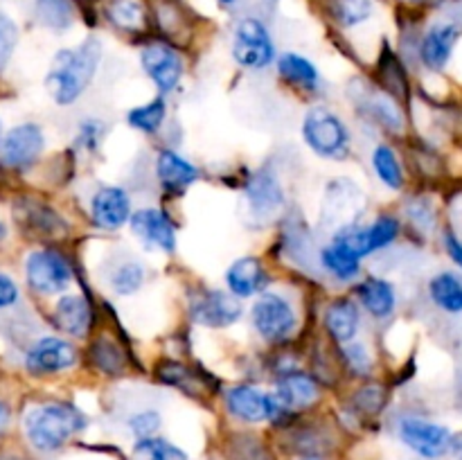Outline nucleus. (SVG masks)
<instances>
[{"mask_svg":"<svg viewBox=\"0 0 462 460\" xmlns=\"http://www.w3.org/2000/svg\"><path fill=\"white\" fill-rule=\"evenodd\" d=\"M429 298L445 314H462V275L440 271L429 280Z\"/></svg>","mask_w":462,"mask_h":460,"instance_id":"25","label":"nucleus"},{"mask_svg":"<svg viewBox=\"0 0 462 460\" xmlns=\"http://www.w3.org/2000/svg\"><path fill=\"white\" fill-rule=\"evenodd\" d=\"M451 451L456 454V458L462 460V433L454 436V440H451Z\"/></svg>","mask_w":462,"mask_h":460,"instance_id":"44","label":"nucleus"},{"mask_svg":"<svg viewBox=\"0 0 462 460\" xmlns=\"http://www.w3.org/2000/svg\"><path fill=\"white\" fill-rule=\"evenodd\" d=\"M192 320L206 327H230L244 314L242 302L219 289H199L189 300Z\"/></svg>","mask_w":462,"mask_h":460,"instance_id":"10","label":"nucleus"},{"mask_svg":"<svg viewBox=\"0 0 462 460\" xmlns=\"http://www.w3.org/2000/svg\"><path fill=\"white\" fill-rule=\"evenodd\" d=\"M104 57V45L97 36H88L75 48H61L52 57L45 75V90L57 106H72L93 84Z\"/></svg>","mask_w":462,"mask_h":460,"instance_id":"1","label":"nucleus"},{"mask_svg":"<svg viewBox=\"0 0 462 460\" xmlns=\"http://www.w3.org/2000/svg\"><path fill=\"white\" fill-rule=\"evenodd\" d=\"M273 397L284 410H300L310 409L311 404L319 401L320 388L316 379H311L310 374L289 370V373L280 374V379L275 382Z\"/></svg>","mask_w":462,"mask_h":460,"instance_id":"17","label":"nucleus"},{"mask_svg":"<svg viewBox=\"0 0 462 460\" xmlns=\"http://www.w3.org/2000/svg\"><path fill=\"white\" fill-rule=\"evenodd\" d=\"M167 117V104L162 95L149 99L147 104H140V106H134L129 113H126V122H129L131 129L143 131V133H156L162 126Z\"/></svg>","mask_w":462,"mask_h":460,"instance_id":"32","label":"nucleus"},{"mask_svg":"<svg viewBox=\"0 0 462 460\" xmlns=\"http://www.w3.org/2000/svg\"><path fill=\"white\" fill-rule=\"evenodd\" d=\"M25 436L30 445L39 451H57L70 440L72 436L88 427V418L84 410L68 401H45L32 406L23 419Z\"/></svg>","mask_w":462,"mask_h":460,"instance_id":"2","label":"nucleus"},{"mask_svg":"<svg viewBox=\"0 0 462 460\" xmlns=\"http://www.w3.org/2000/svg\"><path fill=\"white\" fill-rule=\"evenodd\" d=\"M411 3H415V5H422V3H429V0H411Z\"/></svg>","mask_w":462,"mask_h":460,"instance_id":"47","label":"nucleus"},{"mask_svg":"<svg viewBox=\"0 0 462 460\" xmlns=\"http://www.w3.org/2000/svg\"><path fill=\"white\" fill-rule=\"evenodd\" d=\"M104 16L116 30L138 32L144 27V5L143 0H108Z\"/></svg>","mask_w":462,"mask_h":460,"instance_id":"31","label":"nucleus"},{"mask_svg":"<svg viewBox=\"0 0 462 460\" xmlns=\"http://www.w3.org/2000/svg\"><path fill=\"white\" fill-rule=\"evenodd\" d=\"M134 460H188V454L180 446L153 436L135 442Z\"/></svg>","mask_w":462,"mask_h":460,"instance_id":"33","label":"nucleus"},{"mask_svg":"<svg viewBox=\"0 0 462 460\" xmlns=\"http://www.w3.org/2000/svg\"><path fill=\"white\" fill-rule=\"evenodd\" d=\"M52 318L61 332L70 334L75 338H84L93 325V311L90 305L77 293H63L57 300L52 311Z\"/></svg>","mask_w":462,"mask_h":460,"instance_id":"20","label":"nucleus"},{"mask_svg":"<svg viewBox=\"0 0 462 460\" xmlns=\"http://www.w3.org/2000/svg\"><path fill=\"white\" fill-rule=\"evenodd\" d=\"M102 138H104L102 120H95V117L81 120L79 131H77V144H79V147H84L86 152H93V149L99 147Z\"/></svg>","mask_w":462,"mask_h":460,"instance_id":"39","label":"nucleus"},{"mask_svg":"<svg viewBox=\"0 0 462 460\" xmlns=\"http://www.w3.org/2000/svg\"><path fill=\"white\" fill-rule=\"evenodd\" d=\"M156 179L165 192L180 194L189 185L197 183L199 170L180 153L171 152V149H162L156 156Z\"/></svg>","mask_w":462,"mask_h":460,"instance_id":"19","label":"nucleus"},{"mask_svg":"<svg viewBox=\"0 0 462 460\" xmlns=\"http://www.w3.org/2000/svg\"><path fill=\"white\" fill-rule=\"evenodd\" d=\"M18 216L30 221V228L36 230V233H43V235H52L54 230L61 225V219L54 215L52 210H48L45 206H39V203H30L27 210L18 212Z\"/></svg>","mask_w":462,"mask_h":460,"instance_id":"34","label":"nucleus"},{"mask_svg":"<svg viewBox=\"0 0 462 460\" xmlns=\"http://www.w3.org/2000/svg\"><path fill=\"white\" fill-rule=\"evenodd\" d=\"M370 162H373V170H374V174H377V179L382 180L388 189H395V192H400V189L404 188V183H406L404 167H402L395 149L388 147V144H377V147L373 149Z\"/></svg>","mask_w":462,"mask_h":460,"instance_id":"30","label":"nucleus"},{"mask_svg":"<svg viewBox=\"0 0 462 460\" xmlns=\"http://www.w3.org/2000/svg\"><path fill=\"white\" fill-rule=\"evenodd\" d=\"M226 284L235 298H253L264 291L269 284V273L260 257L246 255L235 260L226 269Z\"/></svg>","mask_w":462,"mask_h":460,"instance_id":"18","label":"nucleus"},{"mask_svg":"<svg viewBox=\"0 0 462 460\" xmlns=\"http://www.w3.org/2000/svg\"><path fill=\"white\" fill-rule=\"evenodd\" d=\"M302 460H319V458H302Z\"/></svg>","mask_w":462,"mask_h":460,"instance_id":"49","label":"nucleus"},{"mask_svg":"<svg viewBox=\"0 0 462 460\" xmlns=\"http://www.w3.org/2000/svg\"><path fill=\"white\" fill-rule=\"evenodd\" d=\"M397 436L413 454L429 460L442 458L447 451H451V440H454V433L445 424L415 418V415H406V418L400 419Z\"/></svg>","mask_w":462,"mask_h":460,"instance_id":"7","label":"nucleus"},{"mask_svg":"<svg viewBox=\"0 0 462 460\" xmlns=\"http://www.w3.org/2000/svg\"><path fill=\"white\" fill-rule=\"evenodd\" d=\"M81 3H90V0H81Z\"/></svg>","mask_w":462,"mask_h":460,"instance_id":"50","label":"nucleus"},{"mask_svg":"<svg viewBox=\"0 0 462 460\" xmlns=\"http://www.w3.org/2000/svg\"><path fill=\"white\" fill-rule=\"evenodd\" d=\"M356 300L373 318L383 320L393 316L397 307V291L393 282L383 278H365L356 287Z\"/></svg>","mask_w":462,"mask_h":460,"instance_id":"22","label":"nucleus"},{"mask_svg":"<svg viewBox=\"0 0 462 460\" xmlns=\"http://www.w3.org/2000/svg\"><path fill=\"white\" fill-rule=\"evenodd\" d=\"M77 363V350L70 341L59 336H43L27 350L25 370L34 377L70 370Z\"/></svg>","mask_w":462,"mask_h":460,"instance_id":"12","label":"nucleus"},{"mask_svg":"<svg viewBox=\"0 0 462 460\" xmlns=\"http://www.w3.org/2000/svg\"><path fill=\"white\" fill-rule=\"evenodd\" d=\"M129 428L138 440H143V437H153V433L161 428V413L153 409L140 410V413L131 415L129 418Z\"/></svg>","mask_w":462,"mask_h":460,"instance_id":"38","label":"nucleus"},{"mask_svg":"<svg viewBox=\"0 0 462 460\" xmlns=\"http://www.w3.org/2000/svg\"><path fill=\"white\" fill-rule=\"evenodd\" d=\"M442 242H445L447 255H449L451 262H454V264L462 271V239L454 233V230H445V237H442Z\"/></svg>","mask_w":462,"mask_h":460,"instance_id":"42","label":"nucleus"},{"mask_svg":"<svg viewBox=\"0 0 462 460\" xmlns=\"http://www.w3.org/2000/svg\"><path fill=\"white\" fill-rule=\"evenodd\" d=\"M7 424H9V409L5 401H0V433L7 428Z\"/></svg>","mask_w":462,"mask_h":460,"instance_id":"43","label":"nucleus"},{"mask_svg":"<svg viewBox=\"0 0 462 460\" xmlns=\"http://www.w3.org/2000/svg\"><path fill=\"white\" fill-rule=\"evenodd\" d=\"M307 147L325 161H346L352 149V133L343 117L328 106H314L305 113L300 126Z\"/></svg>","mask_w":462,"mask_h":460,"instance_id":"3","label":"nucleus"},{"mask_svg":"<svg viewBox=\"0 0 462 460\" xmlns=\"http://www.w3.org/2000/svg\"><path fill=\"white\" fill-rule=\"evenodd\" d=\"M325 12L341 30H356L374 16L373 0H325Z\"/></svg>","mask_w":462,"mask_h":460,"instance_id":"28","label":"nucleus"},{"mask_svg":"<svg viewBox=\"0 0 462 460\" xmlns=\"http://www.w3.org/2000/svg\"><path fill=\"white\" fill-rule=\"evenodd\" d=\"M233 59L246 70H264L275 61V43L269 27L257 16H244L233 30Z\"/></svg>","mask_w":462,"mask_h":460,"instance_id":"4","label":"nucleus"},{"mask_svg":"<svg viewBox=\"0 0 462 460\" xmlns=\"http://www.w3.org/2000/svg\"><path fill=\"white\" fill-rule=\"evenodd\" d=\"M226 409L233 418L242 419V422L257 424L266 422V419L282 418L287 410L278 404L273 392H264L255 386H233L226 392Z\"/></svg>","mask_w":462,"mask_h":460,"instance_id":"9","label":"nucleus"},{"mask_svg":"<svg viewBox=\"0 0 462 460\" xmlns=\"http://www.w3.org/2000/svg\"><path fill=\"white\" fill-rule=\"evenodd\" d=\"M248 212L260 221H271L284 210L287 197L278 176L269 170L255 171L246 180Z\"/></svg>","mask_w":462,"mask_h":460,"instance_id":"14","label":"nucleus"},{"mask_svg":"<svg viewBox=\"0 0 462 460\" xmlns=\"http://www.w3.org/2000/svg\"><path fill=\"white\" fill-rule=\"evenodd\" d=\"M219 5H224V7H233V5H237V0H217Z\"/></svg>","mask_w":462,"mask_h":460,"instance_id":"45","label":"nucleus"},{"mask_svg":"<svg viewBox=\"0 0 462 460\" xmlns=\"http://www.w3.org/2000/svg\"><path fill=\"white\" fill-rule=\"evenodd\" d=\"M343 359H346L347 368L355 374H359V377L368 374L370 368H373V354H370L368 345L361 341L346 343V347H343Z\"/></svg>","mask_w":462,"mask_h":460,"instance_id":"36","label":"nucleus"},{"mask_svg":"<svg viewBox=\"0 0 462 460\" xmlns=\"http://www.w3.org/2000/svg\"><path fill=\"white\" fill-rule=\"evenodd\" d=\"M320 264H323V269L328 271L329 275H334L337 280L350 282V280H355L356 275H359L361 257L356 255V253H352L343 242L332 239V244H328V246L320 251Z\"/></svg>","mask_w":462,"mask_h":460,"instance_id":"27","label":"nucleus"},{"mask_svg":"<svg viewBox=\"0 0 462 460\" xmlns=\"http://www.w3.org/2000/svg\"><path fill=\"white\" fill-rule=\"evenodd\" d=\"M0 140H3V124H0Z\"/></svg>","mask_w":462,"mask_h":460,"instance_id":"48","label":"nucleus"},{"mask_svg":"<svg viewBox=\"0 0 462 460\" xmlns=\"http://www.w3.org/2000/svg\"><path fill=\"white\" fill-rule=\"evenodd\" d=\"M460 39V30L454 23H436L424 32L422 41H420V61L424 68L433 72L445 70L447 63L454 57L456 43Z\"/></svg>","mask_w":462,"mask_h":460,"instance_id":"16","label":"nucleus"},{"mask_svg":"<svg viewBox=\"0 0 462 460\" xmlns=\"http://www.w3.org/2000/svg\"><path fill=\"white\" fill-rule=\"evenodd\" d=\"M5 235H7V228H5V224H3V221H0V242H3V239H5Z\"/></svg>","mask_w":462,"mask_h":460,"instance_id":"46","label":"nucleus"},{"mask_svg":"<svg viewBox=\"0 0 462 460\" xmlns=\"http://www.w3.org/2000/svg\"><path fill=\"white\" fill-rule=\"evenodd\" d=\"M32 16L43 30L66 34L75 25L77 9L72 0H34Z\"/></svg>","mask_w":462,"mask_h":460,"instance_id":"23","label":"nucleus"},{"mask_svg":"<svg viewBox=\"0 0 462 460\" xmlns=\"http://www.w3.org/2000/svg\"><path fill=\"white\" fill-rule=\"evenodd\" d=\"M278 72L287 84L302 90H319L320 72L307 57L298 52H284L278 59Z\"/></svg>","mask_w":462,"mask_h":460,"instance_id":"26","label":"nucleus"},{"mask_svg":"<svg viewBox=\"0 0 462 460\" xmlns=\"http://www.w3.org/2000/svg\"><path fill=\"white\" fill-rule=\"evenodd\" d=\"M251 325L264 341L280 343L298 329V314L282 293L264 291L253 302Z\"/></svg>","mask_w":462,"mask_h":460,"instance_id":"5","label":"nucleus"},{"mask_svg":"<svg viewBox=\"0 0 462 460\" xmlns=\"http://www.w3.org/2000/svg\"><path fill=\"white\" fill-rule=\"evenodd\" d=\"M323 318L329 336L337 343H341V345L355 341L356 334H359L361 311L359 305L355 300H350V298H338V300L329 302Z\"/></svg>","mask_w":462,"mask_h":460,"instance_id":"21","label":"nucleus"},{"mask_svg":"<svg viewBox=\"0 0 462 460\" xmlns=\"http://www.w3.org/2000/svg\"><path fill=\"white\" fill-rule=\"evenodd\" d=\"M131 198L117 185H102L90 198V219L99 230L116 233L131 219Z\"/></svg>","mask_w":462,"mask_h":460,"instance_id":"15","label":"nucleus"},{"mask_svg":"<svg viewBox=\"0 0 462 460\" xmlns=\"http://www.w3.org/2000/svg\"><path fill=\"white\" fill-rule=\"evenodd\" d=\"M18 296H21L18 293V284L9 275L0 273V309H7V307L16 305Z\"/></svg>","mask_w":462,"mask_h":460,"instance_id":"40","label":"nucleus"},{"mask_svg":"<svg viewBox=\"0 0 462 460\" xmlns=\"http://www.w3.org/2000/svg\"><path fill=\"white\" fill-rule=\"evenodd\" d=\"M90 354H93V361L99 365V370H104V373H108V374L120 373L122 352L117 350V345H113V343L104 341L102 338L97 345H93Z\"/></svg>","mask_w":462,"mask_h":460,"instance_id":"37","label":"nucleus"},{"mask_svg":"<svg viewBox=\"0 0 462 460\" xmlns=\"http://www.w3.org/2000/svg\"><path fill=\"white\" fill-rule=\"evenodd\" d=\"M140 66H143L144 75L153 81V86H156L162 97L179 88L185 72V63L179 50L161 43V41H153V43L144 45L140 50Z\"/></svg>","mask_w":462,"mask_h":460,"instance_id":"8","label":"nucleus"},{"mask_svg":"<svg viewBox=\"0 0 462 460\" xmlns=\"http://www.w3.org/2000/svg\"><path fill=\"white\" fill-rule=\"evenodd\" d=\"M131 233L147 251L174 253L176 251V228L167 215L158 207H140L131 212Z\"/></svg>","mask_w":462,"mask_h":460,"instance_id":"13","label":"nucleus"},{"mask_svg":"<svg viewBox=\"0 0 462 460\" xmlns=\"http://www.w3.org/2000/svg\"><path fill=\"white\" fill-rule=\"evenodd\" d=\"M45 149V133L34 122H23V124L12 126L0 140V158L7 167H30L32 162L39 161Z\"/></svg>","mask_w":462,"mask_h":460,"instance_id":"11","label":"nucleus"},{"mask_svg":"<svg viewBox=\"0 0 462 460\" xmlns=\"http://www.w3.org/2000/svg\"><path fill=\"white\" fill-rule=\"evenodd\" d=\"M18 45V25L9 14L0 12V72L9 66Z\"/></svg>","mask_w":462,"mask_h":460,"instance_id":"35","label":"nucleus"},{"mask_svg":"<svg viewBox=\"0 0 462 460\" xmlns=\"http://www.w3.org/2000/svg\"><path fill=\"white\" fill-rule=\"evenodd\" d=\"M25 280L32 291L41 296H57V293H66L70 287L72 269L59 251L41 248L27 255Z\"/></svg>","mask_w":462,"mask_h":460,"instance_id":"6","label":"nucleus"},{"mask_svg":"<svg viewBox=\"0 0 462 460\" xmlns=\"http://www.w3.org/2000/svg\"><path fill=\"white\" fill-rule=\"evenodd\" d=\"M144 280H147V269L143 262L122 260L111 266L106 282L116 296H134L144 287Z\"/></svg>","mask_w":462,"mask_h":460,"instance_id":"29","label":"nucleus"},{"mask_svg":"<svg viewBox=\"0 0 462 460\" xmlns=\"http://www.w3.org/2000/svg\"><path fill=\"white\" fill-rule=\"evenodd\" d=\"M359 106L368 113L370 120H374L379 126L391 131V133H400L404 129V115L400 111V104L388 93L365 90L364 97H359Z\"/></svg>","mask_w":462,"mask_h":460,"instance_id":"24","label":"nucleus"},{"mask_svg":"<svg viewBox=\"0 0 462 460\" xmlns=\"http://www.w3.org/2000/svg\"><path fill=\"white\" fill-rule=\"evenodd\" d=\"M409 216L415 221V224L422 225V228H427L429 224H433V221H436L433 207L429 206V201H424V198H418V201L409 207Z\"/></svg>","mask_w":462,"mask_h":460,"instance_id":"41","label":"nucleus"}]
</instances>
